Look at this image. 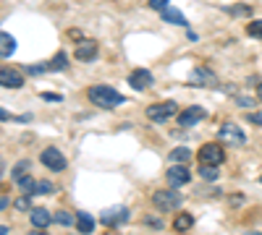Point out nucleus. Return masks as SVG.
<instances>
[{"mask_svg": "<svg viewBox=\"0 0 262 235\" xmlns=\"http://www.w3.org/2000/svg\"><path fill=\"white\" fill-rule=\"evenodd\" d=\"M100 222L102 225H107V227H121V225H126L128 222V209L126 206H107L102 215H100Z\"/></svg>", "mask_w": 262, "mask_h": 235, "instance_id": "5", "label": "nucleus"}, {"mask_svg": "<svg viewBox=\"0 0 262 235\" xmlns=\"http://www.w3.org/2000/svg\"><path fill=\"white\" fill-rule=\"evenodd\" d=\"M176 115H179V105L170 102V99L155 102V105H149V108H147V118H149L152 123H165V120L176 118Z\"/></svg>", "mask_w": 262, "mask_h": 235, "instance_id": "2", "label": "nucleus"}, {"mask_svg": "<svg viewBox=\"0 0 262 235\" xmlns=\"http://www.w3.org/2000/svg\"><path fill=\"white\" fill-rule=\"evenodd\" d=\"M16 186H18V191H21V194L32 196L34 191H37V178H32V175H24L21 180H16Z\"/></svg>", "mask_w": 262, "mask_h": 235, "instance_id": "18", "label": "nucleus"}, {"mask_svg": "<svg viewBox=\"0 0 262 235\" xmlns=\"http://www.w3.org/2000/svg\"><path fill=\"white\" fill-rule=\"evenodd\" d=\"M13 206H16L18 212H32V201H29V196H27V194H21V196L13 201Z\"/></svg>", "mask_w": 262, "mask_h": 235, "instance_id": "27", "label": "nucleus"}, {"mask_svg": "<svg viewBox=\"0 0 262 235\" xmlns=\"http://www.w3.org/2000/svg\"><path fill=\"white\" fill-rule=\"evenodd\" d=\"M194 225V217L189 215V212H181V215L176 217V220H173V227H176L179 232H184V230H189Z\"/></svg>", "mask_w": 262, "mask_h": 235, "instance_id": "21", "label": "nucleus"}, {"mask_svg": "<svg viewBox=\"0 0 262 235\" xmlns=\"http://www.w3.org/2000/svg\"><path fill=\"white\" fill-rule=\"evenodd\" d=\"M181 196H179V191H155L152 194V204H155L160 212H176L179 206H181Z\"/></svg>", "mask_w": 262, "mask_h": 235, "instance_id": "3", "label": "nucleus"}, {"mask_svg": "<svg viewBox=\"0 0 262 235\" xmlns=\"http://www.w3.org/2000/svg\"><path fill=\"white\" fill-rule=\"evenodd\" d=\"M29 170H32V160H21V162L11 170V178H13V180H21V178L29 173Z\"/></svg>", "mask_w": 262, "mask_h": 235, "instance_id": "22", "label": "nucleus"}, {"mask_svg": "<svg viewBox=\"0 0 262 235\" xmlns=\"http://www.w3.org/2000/svg\"><path fill=\"white\" fill-rule=\"evenodd\" d=\"M259 183H262V175H259Z\"/></svg>", "mask_w": 262, "mask_h": 235, "instance_id": "41", "label": "nucleus"}, {"mask_svg": "<svg viewBox=\"0 0 262 235\" xmlns=\"http://www.w3.org/2000/svg\"><path fill=\"white\" fill-rule=\"evenodd\" d=\"M0 84H3L6 89H21L24 87V76L13 68H3L0 71Z\"/></svg>", "mask_w": 262, "mask_h": 235, "instance_id": "13", "label": "nucleus"}, {"mask_svg": "<svg viewBox=\"0 0 262 235\" xmlns=\"http://www.w3.org/2000/svg\"><path fill=\"white\" fill-rule=\"evenodd\" d=\"M8 201H11L8 196H3V199H0V209H8Z\"/></svg>", "mask_w": 262, "mask_h": 235, "instance_id": "37", "label": "nucleus"}, {"mask_svg": "<svg viewBox=\"0 0 262 235\" xmlns=\"http://www.w3.org/2000/svg\"><path fill=\"white\" fill-rule=\"evenodd\" d=\"M74 58L79 63H92L97 58V42L95 39H81L76 45V50H74Z\"/></svg>", "mask_w": 262, "mask_h": 235, "instance_id": "10", "label": "nucleus"}, {"mask_svg": "<svg viewBox=\"0 0 262 235\" xmlns=\"http://www.w3.org/2000/svg\"><path fill=\"white\" fill-rule=\"evenodd\" d=\"M189 157H191V152H189L186 146H176V149H173V152L168 154V160H173V165H184Z\"/></svg>", "mask_w": 262, "mask_h": 235, "instance_id": "19", "label": "nucleus"}, {"mask_svg": "<svg viewBox=\"0 0 262 235\" xmlns=\"http://www.w3.org/2000/svg\"><path fill=\"white\" fill-rule=\"evenodd\" d=\"M16 50V39L8 32H0V58H11Z\"/></svg>", "mask_w": 262, "mask_h": 235, "instance_id": "16", "label": "nucleus"}, {"mask_svg": "<svg viewBox=\"0 0 262 235\" xmlns=\"http://www.w3.org/2000/svg\"><path fill=\"white\" fill-rule=\"evenodd\" d=\"M39 160H42V165H45L48 170H53V173H63V170L69 167L66 157L60 154V149H55V146H48L45 152L39 154Z\"/></svg>", "mask_w": 262, "mask_h": 235, "instance_id": "6", "label": "nucleus"}, {"mask_svg": "<svg viewBox=\"0 0 262 235\" xmlns=\"http://www.w3.org/2000/svg\"><path fill=\"white\" fill-rule=\"evenodd\" d=\"M257 99L262 102V84H259V87H257Z\"/></svg>", "mask_w": 262, "mask_h": 235, "instance_id": "39", "label": "nucleus"}, {"mask_svg": "<svg viewBox=\"0 0 262 235\" xmlns=\"http://www.w3.org/2000/svg\"><path fill=\"white\" fill-rule=\"evenodd\" d=\"M207 118V110L205 108H200V105H191V108H186V110H181L179 113V125L181 128H191V125H196V123H202Z\"/></svg>", "mask_w": 262, "mask_h": 235, "instance_id": "8", "label": "nucleus"}, {"mask_svg": "<svg viewBox=\"0 0 262 235\" xmlns=\"http://www.w3.org/2000/svg\"><path fill=\"white\" fill-rule=\"evenodd\" d=\"M53 220L58 222V225H63V227H69V225H76V217L74 215H69V212H55V215H53Z\"/></svg>", "mask_w": 262, "mask_h": 235, "instance_id": "24", "label": "nucleus"}, {"mask_svg": "<svg viewBox=\"0 0 262 235\" xmlns=\"http://www.w3.org/2000/svg\"><path fill=\"white\" fill-rule=\"evenodd\" d=\"M247 235H262V232H257V230H249V232H247Z\"/></svg>", "mask_w": 262, "mask_h": 235, "instance_id": "40", "label": "nucleus"}, {"mask_svg": "<svg viewBox=\"0 0 262 235\" xmlns=\"http://www.w3.org/2000/svg\"><path fill=\"white\" fill-rule=\"evenodd\" d=\"M249 120H252L254 125H262V113H249Z\"/></svg>", "mask_w": 262, "mask_h": 235, "instance_id": "35", "label": "nucleus"}, {"mask_svg": "<svg viewBox=\"0 0 262 235\" xmlns=\"http://www.w3.org/2000/svg\"><path fill=\"white\" fill-rule=\"evenodd\" d=\"M128 87L137 89V92L149 89L152 87V73L147 68H134V71H131V76H128Z\"/></svg>", "mask_w": 262, "mask_h": 235, "instance_id": "11", "label": "nucleus"}, {"mask_svg": "<svg viewBox=\"0 0 262 235\" xmlns=\"http://www.w3.org/2000/svg\"><path fill=\"white\" fill-rule=\"evenodd\" d=\"M228 201H231V206H238V204H244V196H238V194H233V196H231Z\"/></svg>", "mask_w": 262, "mask_h": 235, "instance_id": "36", "label": "nucleus"}, {"mask_svg": "<svg viewBox=\"0 0 262 235\" xmlns=\"http://www.w3.org/2000/svg\"><path fill=\"white\" fill-rule=\"evenodd\" d=\"M200 175H202L205 180H217V167H212V165H200Z\"/></svg>", "mask_w": 262, "mask_h": 235, "instance_id": "26", "label": "nucleus"}, {"mask_svg": "<svg viewBox=\"0 0 262 235\" xmlns=\"http://www.w3.org/2000/svg\"><path fill=\"white\" fill-rule=\"evenodd\" d=\"M236 105H238V108L252 110V108H254V99H252V97H242V94H238V97H236Z\"/></svg>", "mask_w": 262, "mask_h": 235, "instance_id": "30", "label": "nucleus"}, {"mask_svg": "<svg viewBox=\"0 0 262 235\" xmlns=\"http://www.w3.org/2000/svg\"><path fill=\"white\" fill-rule=\"evenodd\" d=\"M226 13H228V16H233V18H244V16H249V13H252V6H247V3H236V6H228V8H226Z\"/></svg>", "mask_w": 262, "mask_h": 235, "instance_id": "20", "label": "nucleus"}, {"mask_svg": "<svg viewBox=\"0 0 262 235\" xmlns=\"http://www.w3.org/2000/svg\"><path fill=\"white\" fill-rule=\"evenodd\" d=\"M144 222H147L149 227H158V230H163V222H160V220H155V217H144Z\"/></svg>", "mask_w": 262, "mask_h": 235, "instance_id": "33", "label": "nucleus"}, {"mask_svg": "<svg viewBox=\"0 0 262 235\" xmlns=\"http://www.w3.org/2000/svg\"><path fill=\"white\" fill-rule=\"evenodd\" d=\"M247 34L254 37V39H262V18L259 21H249V24H247Z\"/></svg>", "mask_w": 262, "mask_h": 235, "instance_id": "25", "label": "nucleus"}, {"mask_svg": "<svg viewBox=\"0 0 262 235\" xmlns=\"http://www.w3.org/2000/svg\"><path fill=\"white\" fill-rule=\"evenodd\" d=\"M76 227H79L81 235L95 232V220H92V215H86V212H79V215H76Z\"/></svg>", "mask_w": 262, "mask_h": 235, "instance_id": "17", "label": "nucleus"}, {"mask_svg": "<svg viewBox=\"0 0 262 235\" xmlns=\"http://www.w3.org/2000/svg\"><path fill=\"white\" fill-rule=\"evenodd\" d=\"M217 139H221L223 144H228V146H242V144L247 141V134L242 131V125H236V123H223L221 131H217Z\"/></svg>", "mask_w": 262, "mask_h": 235, "instance_id": "4", "label": "nucleus"}, {"mask_svg": "<svg viewBox=\"0 0 262 235\" xmlns=\"http://www.w3.org/2000/svg\"><path fill=\"white\" fill-rule=\"evenodd\" d=\"M29 222H32V227H34V230H45V227H48L50 222H55V220H53V215H50L48 209L37 206V209H32V212H29Z\"/></svg>", "mask_w": 262, "mask_h": 235, "instance_id": "12", "label": "nucleus"}, {"mask_svg": "<svg viewBox=\"0 0 262 235\" xmlns=\"http://www.w3.org/2000/svg\"><path fill=\"white\" fill-rule=\"evenodd\" d=\"M168 3H170V0H149V8L163 11V8H168Z\"/></svg>", "mask_w": 262, "mask_h": 235, "instance_id": "32", "label": "nucleus"}, {"mask_svg": "<svg viewBox=\"0 0 262 235\" xmlns=\"http://www.w3.org/2000/svg\"><path fill=\"white\" fill-rule=\"evenodd\" d=\"M66 34H69V37H71V39H76V42H81V39H84V37H81V32H79V29H69V32H66Z\"/></svg>", "mask_w": 262, "mask_h": 235, "instance_id": "34", "label": "nucleus"}, {"mask_svg": "<svg viewBox=\"0 0 262 235\" xmlns=\"http://www.w3.org/2000/svg\"><path fill=\"white\" fill-rule=\"evenodd\" d=\"M53 191H55L53 180H37V191H34V194H53Z\"/></svg>", "mask_w": 262, "mask_h": 235, "instance_id": "29", "label": "nucleus"}, {"mask_svg": "<svg viewBox=\"0 0 262 235\" xmlns=\"http://www.w3.org/2000/svg\"><path fill=\"white\" fill-rule=\"evenodd\" d=\"M160 18L165 21V24H176V27H189L186 16L179 11V8H163L160 11Z\"/></svg>", "mask_w": 262, "mask_h": 235, "instance_id": "14", "label": "nucleus"}, {"mask_svg": "<svg viewBox=\"0 0 262 235\" xmlns=\"http://www.w3.org/2000/svg\"><path fill=\"white\" fill-rule=\"evenodd\" d=\"M165 180L170 183V188H181L191 180V173H189V167L186 165H170L165 170Z\"/></svg>", "mask_w": 262, "mask_h": 235, "instance_id": "9", "label": "nucleus"}, {"mask_svg": "<svg viewBox=\"0 0 262 235\" xmlns=\"http://www.w3.org/2000/svg\"><path fill=\"white\" fill-rule=\"evenodd\" d=\"M223 160H226V152H223L221 144H205V146L200 149V165H212V167H217Z\"/></svg>", "mask_w": 262, "mask_h": 235, "instance_id": "7", "label": "nucleus"}, {"mask_svg": "<svg viewBox=\"0 0 262 235\" xmlns=\"http://www.w3.org/2000/svg\"><path fill=\"white\" fill-rule=\"evenodd\" d=\"M50 71V63H34V66H27V73L29 76H39V73H45Z\"/></svg>", "mask_w": 262, "mask_h": 235, "instance_id": "28", "label": "nucleus"}, {"mask_svg": "<svg viewBox=\"0 0 262 235\" xmlns=\"http://www.w3.org/2000/svg\"><path fill=\"white\" fill-rule=\"evenodd\" d=\"M86 97H90V102H92V105H97V108H102V110H113V108H118V105H123V102H126V97H123L121 92H116L113 87H105V84L90 87Z\"/></svg>", "mask_w": 262, "mask_h": 235, "instance_id": "1", "label": "nucleus"}, {"mask_svg": "<svg viewBox=\"0 0 262 235\" xmlns=\"http://www.w3.org/2000/svg\"><path fill=\"white\" fill-rule=\"evenodd\" d=\"M66 68H69V55L58 53V55L50 60V71H66Z\"/></svg>", "mask_w": 262, "mask_h": 235, "instance_id": "23", "label": "nucleus"}, {"mask_svg": "<svg viewBox=\"0 0 262 235\" xmlns=\"http://www.w3.org/2000/svg\"><path fill=\"white\" fill-rule=\"evenodd\" d=\"M189 84H200V87H212L215 84V76H212V71H207V68H196L194 73H191V79H189Z\"/></svg>", "mask_w": 262, "mask_h": 235, "instance_id": "15", "label": "nucleus"}, {"mask_svg": "<svg viewBox=\"0 0 262 235\" xmlns=\"http://www.w3.org/2000/svg\"><path fill=\"white\" fill-rule=\"evenodd\" d=\"M29 235H48V232H45V230H32Z\"/></svg>", "mask_w": 262, "mask_h": 235, "instance_id": "38", "label": "nucleus"}, {"mask_svg": "<svg viewBox=\"0 0 262 235\" xmlns=\"http://www.w3.org/2000/svg\"><path fill=\"white\" fill-rule=\"evenodd\" d=\"M42 99H45V102H63V97L55 94V92H42Z\"/></svg>", "mask_w": 262, "mask_h": 235, "instance_id": "31", "label": "nucleus"}]
</instances>
